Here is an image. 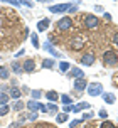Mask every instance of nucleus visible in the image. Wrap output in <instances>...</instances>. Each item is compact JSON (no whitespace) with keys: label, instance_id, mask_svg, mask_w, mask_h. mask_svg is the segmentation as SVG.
Segmentation results:
<instances>
[{"label":"nucleus","instance_id":"nucleus-20","mask_svg":"<svg viewBox=\"0 0 118 128\" xmlns=\"http://www.w3.org/2000/svg\"><path fill=\"white\" fill-rule=\"evenodd\" d=\"M10 68H12V71L15 74H20V72H22V64L17 62V61H14V62L10 64Z\"/></svg>","mask_w":118,"mask_h":128},{"label":"nucleus","instance_id":"nucleus-21","mask_svg":"<svg viewBox=\"0 0 118 128\" xmlns=\"http://www.w3.org/2000/svg\"><path fill=\"white\" fill-rule=\"evenodd\" d=\"M68 69H71V64L66 62V61H61L59 62V71L61 72H68Z\"/></svg>","mask_w":118,"mask_h":128},{"label":"nucleus","instance_id":"nucleus-37","mask_svg":"<svg viewBox=\"0 0 118 128\" xmlns=\"http://www.w3.org/2000/svg\"><path fill=\"white\" fill-rule=\"evenodd\" d=\"M8 4H12V5H22V2H20V0H10V2H8Z\"/></svg>","mask_w":118,"mask_h":128},{"label":"nucleus","instance_id":"nucleus-16","mask_svg":"<svg viewBox=\"0 0 118 128\" xmlns=\"http://www.w3.org/2000/svg\"><path fill=\"white\" fill-rule=\"evenodd\" d=\"M103 101L106 103V104H113V103L116 101V100H115V94H113V93H103Z\"/></svg>","mask_w":118,"mask_h":128},{"label":"nucleus","instance_id":"nucleus-9","mask_svg":"<svg viewBox=\"0 0 118 128\" xmlns=\"http://www.w3.org/2000/svg\"><path fill=\"white\" fill-rule=\"evenodd\" d=\"M49 26H51V19H49V17H47V19H42V20L37 22V30L46 32L47 29H49Z\"/></svg>","mask_w":118,"mask_h":128},{"label":"nucleus","instance_id":"nucleus-27","mask_svg":"<svg viewBox=\"0 0 118 128\" xmlns=\"http://www.w3.org/2000/svg\"><path fill=\"white\" fill-rule=\"evenodd\" d=\"M30 40H32V46L37 49V47H40V44H39V37H37V34H32L30 36Z\"/></svg>","mask_w":118,"mask_h":128},{"label":"nucleus","instance_id":"nucleus-32","mask_svg":"<svg viewBox=\"0 0 118 128\" xmlns=\"http://www.w3.org/2000/svg\"><path fill=\"white\" fill-rule=\"evenodd\" d=\"M100 118H101V120H106V118H108V111H106V110H100Z\"/></svg>","mask_w":118,"mask_h":128},{"label":"nucleus","instance_id":"nucleus-5","mask_svg":"<svg viewBox=\"0 0 118 128\" xmlns=\"http://www.w3.org/2000/svg\"><path fill=\"white\" fill-rule=\"evenodd\" d=\"M71 27H72V20L69 19V17H62V19L58 22V29L61 32L62 30H71Z\"/></svg>","mask_w":118,"mask_h":128},{"label":"nucleus","instance_id":"nucleus-28","mask_svg":"<svg viewBox=\"0 0 118 128\" xmlns=\"http://www.w3.org/2000/svg\"><path fill=\"white\" fill-rule=\"evenodd\" d=\"M66 120H68V115H66V113H59V115L56 116V122L58 123H64Z\"/></svg>","mask_w":118,"mask_h":128},{"label":"nucleus","instance_id":"nucleus-31","mask_svg":"<svg viewBox=\"0 0 118 128\" xmlns=\"http://www.w3.org/2000/svg\"><path fill=\"white\" fill-rule=\"evenodd\" d=\"M27 120H30V122H36V120H37V111H30V113L27 115Z\"/></svg>","mask_w":118,"mask_h":128},{"label":"nucleus","instance_id":"nucleus-13","mask_svg":"<svg viewBox=\"0 0 118 128\" xmlns=\"http://www.w3.org/2000/svg\"><path fill=\"white\" fill-rule=\"evenodd\" d=\"M69 74H71L74 79H83V78H84V72L79 69V68H71V72H69Z\"/></svg>","mask_w":118,"mask_h":128},{"label":"nucleus","instance_id":"nucleus-36","mask_svg":"<svg viewBox=\"0 0 118 128\" xmlns=\"http://www.w3.org/2000/svg\"><path fill=\"white\" fill-rule=\"evenodd\" d=\"M39 111H42V113H47L46 104H42V103H39Z\"/></svg>","mask_w":118,"mask_h":128},{"label":"nucleus","instance_id":"nucleus-35","mask_svg":"<svg viewBox=\"0 0 118 128\" xmlns=\"http://www.w3.org/2000/svg\"><path fill=\"white\" fill-rule=\"evenodd\" d=\"M62 111H64L66 115H68L69 111H72V104H69V106H62Z\"/></svg>","mask_w":118,"mask_h":128},{"label":"nucleus","instance_id":"nucleus-6","mask_svg":"<svg viewBox=\"0 0 118 128\" xmlns=\"http://www.w3.org/2000/svg\"><path fill=\"white\" fill-rule=\"evenodd\" d=\"M22 71H24V72H29V74L34 72V71H36V61H34V59H26L24 64H22Z\"/></svg>","mask_w":118,"mask_h":128},{"label":"nucleus","instance_id":"nucleus-7","mask_svg":"<svg viewBox=\"0 0 118 128\" xmlns=\"http://www.w3.org/2000/svg\"><path fill=\"white\" fill-rule=\"evenodd\" d=\"M86 88H88V81H86L84 78H83V79H76V81H74V91L83 93V91H86Z\"/></svg>","mask_w":118,"mask_h":128},{"label":"nucleus","instance_id":"nucleus-1","mask_svg":"<svg viewBox=\"0 0 118 128\" xmlns=\"http://www.w3.org/2000/svg\"><path fill=\"white\" fill-rule=\"evenodd\" d=\"M103 62L106 66H116L118 64V56L115 51H105L103 52Z\"/></svg>","mask_w":118,"mask_h":128},{"label":"nucleus","instance_id":"nucleus-10","mask_svg":"<svg viewBox=\"0 0 118 128\" xmlns=\"http://www.w3.org/2000/svg\"><path fill=\"white\" fill-rule=\"evenodd\" d=\"M8 96H10V98H14V100L17 101V100H20V98H22V93H20V90L17 88V86H12V88L8 90Z\"/></svg>","mask_w":118,"mask_h":128},{"label":"nucleus","instance_id":"nucleus-19","mask_svg":"<svg viewBox=\"0 0 118 128\" xmlns=\"http://www.w3.org/2000/svg\"><path fill=\"white\" fill-rule=\"evenodd\" d=\"M59 100L62 101V104L64 106H69V104H72V98L69 94H62V96H59Z\"/></svg>","mask_w":118,"mask_h":128},{"label":"nucleus","instance_id":"nucleus-3","mask_svg":"<svg viewBox=\"0 0 118 128\" xmlns=\"http://www.w3.org/2000/svg\"><path fill=\"white\" fill-rule=\"evenodd\" d=\"M72 2H68V4H58V5H51L49 7V12L52 14H62V12H68L71 8Z\"/></svg>","mask_w":118,"mask_h":128},{"label":"nucleus","instance_id":"nucleus-2","mask_svg":"<svg viewBox=\"0 0 118 128\" xmlns=\"http://www.w3.org/2000/svg\"><path fill=\"white\" fill-rule=\"evenodd\" d=\"M86 91H88V94H90V96H100V94L105 93V91H103V84H101V83H88Z\"/></svg>","mask_w":118,"mask_h":128},{"label":"nucleus","instance_id":"nucleus-14","mask_svg":"<svg viewBox=\"0 0 118 128\" xmlns=\"http://www.w3.org/2000/svg\"><path fill=\"white\" fill-rule=\"evenodd\" d=\"M46 98H47V101H49V103H56L59 100V94H58V91L51 90V91H47V93H46Z\"/></svg>","mask_w":118,"mask_h":128},{"label":"nucleus","instance_id":"nucleus-23","mask_svg":"<svg viewBox=\"0 0 118 128\" xmlns=\"http://www.w3.org/2000/svg\"><path fill=\"white\" fill-rule=\"evenodd\" d=\"M8 69H7L5 66H0V79H8Z\"/></svg>","mask_w":118,"mask_h":128},{"label":"nucleus","instance_id":"nucleus-26","mask_svg":"<svg viewBox=\"0 0 118 128\" xmlns=\"http://www.w3.org/2000/svg\"><path fill=\"white\" fill-rule=\"evenodd\" d=\"M8 98H10V96L7 94V93H2V94H0V106L8 104Z\"/></svg>","mask_w":118,"mask_h":128},{"label":"nucleus","instance_id":"nucleus-18","mask_svg":"<svg viewBox=\"0 0 118 128\" xmlns=\"http://www.w3.org/2000/svg\"><path fill=\"white\" fill-rule=\"evenodd\" d=\"M24 108H26V103H24V101H20V100L14 101V104H12V110H14V111H22Z\"/></svg>","mask_w":118,"mask_h":128},{"label":"nucleus","instance_id":"nucleus-34","mask_svg":"<svg viewBox=\"0 0 118 128\" xmlns=\"http://www.w3.org/2000/svg\"><path fill=\"white\" fill-rule=\"evenodd\" d=\"M81 122H83V120H72V122L69 123V126H71V128H76L78 125H81Z\"/></svg>","mask_w":118,"mask_h":128},{"label":"nucleus","instance_id":"nucleus-40","mask_svg":"<svg viewBox=\"0 0 118 128\" xmlns=\"http://www.w3.org/2000/svg\"><path fill=\"white\" fill-rule=\"evenodd\" d=\"M19 126H20L19 122H15V123H12V125H10V128H19Z\"/></svg>","mask_w":118,"mask_h":128},{"label":"nucleus","instance_id":"nucleus-29","mask_svg":"<svg viewBox=\"0 0 118 128\" xmlns=\"http://www.w3.org/2000/svg\"><path fill=\"white\" fill-rule=\"evenodd\" d=\"M30 96H32V100H36V101H37L40 96H42V91H40V90H34L32 93H30Z\"/></svg>","mask_w":118,"mask_h":128},{"label":"nucleus","instance_id":"nucleus-24","mask_svg":"<svg viewBox=\"0 0 118 128\" xmlns=\"http://www.w3.org/2000/svg\"><path fill=\"white\" fill-rule=\"evenodd\" d=\"M46 108H47V113H58V104L56 103H47Z\"/></svg>","mask_w":118,"mask_h":128},{"label":"nucleus","instance_id":"nucleus-8","mask_svg":"<svg viewBox=\"0 0 118 128\" xmlns=\"http://www.w3.org/2000/svg\"><path fill=\"white\" fill-rule=\"evenodd\" d=\"M93 62H94V54L93 52H86L84 56L81 58V64L83 66H91Z\"/></svg>","mask_w":118,"mask_h":128},{"label":"nucleus","instance_id":"nucleus-25","mask_svg":"<svg viewBox=\"0 0 118 128\" xmlns=\"http://www.w3.org/2000/svg\"><path fill=\"white\" fill-rule=\"evenodd\" d=\"M100 128H116V125L113 122H110V120H103V123L100 125Z\"/></svg>","mask_w":118,"mask_h":128},{"label":"nucleus","instance_id":"nucleus-38","mask_svg":"<svg viewBox=\"0 0 118 128\" xmlns=\"http://www.w3.org/2000/svg\"><path fill=\"white\" fill-rule=\"evenodd\" d=\"M113 46H116V47H118V32L113 36Z\"/></svg>","mask_w":118,"mask_h":128},{"label":"nucleus","instance_id":"nucleus-15","mask_svg":"<svg viewBox=\"0 0 118 128\" xmlns=\"http://www.w3.org/2000/svg\"><path fill=\"white\" fill-rule=\"evenodd\" d=\"M90 108H91V104L86 103V101L78 103V104H72V111H81V110H90Z\"/></svg>","mask_w":118,"mask_h":128},{"label":"nucleus","instance_id":"nucleus-4","mask_svg":"<svg viewBox=\"0 0 118 128\" xmlns=\"http://www.w3.org/2000/svg\"><path fill=\"white\" fill-rule=\"evenodd\" d=\"M98 26H100V19L96 15L90 14V15L84 17V27L86 29H94V27H98Z\"/></svg>","mask_w":118,"mask_h":128},{"label":"nucleus","instance_id":"nucleus-43","mask_svg":"<svg viewBox=\"0 0 118 128\" xmlns=\"http://www.w3.org/2000/svg\"><path fill=\"white\" fill-rule=\"evenodd\" d=\"M0 12H2V8H0Z\"/></svg>","mask_w":118,"mask_h":128},{"label":"nucleus","instance_id":"nucleus-12","mask_svg":"<svg viewBox=\"0 0 118 128\" xmlns=\"http://www.w3.org/2000/svg\"><path fill=\"white\" fill-rule=\"evenodd\" d=\"M42 47H44V51H47L49 54H51V56H54V58H61L59 51H56V49H54V47H52V44H49V42H47V44H44Z\"/></svg>","mask_w":118,"mask_h":128},{"label":"nucleus","instance_id":"nucleus-33","mask_svg":"<svg viewBox=\"0 0 118 128\" xmlns=\"http://www.w3.org/2000/svg\"><path fill=\"white\" fill-rule=\"evenodd\" d=\"M91 118H93V111H86L84 115H83V118H81V120L84 122V120H91Z\"/></svg>","mask_w":118,"mask_h":128},{"label":"nucleus","instance_id":"nucleus-17","mask_svg":"<svg viewBox=\"0 0 118 128\" xmlns=\"http://www.w3.org/2000/svg\"><path fill=\"white\" fill-rule=\"evenodd\" d=\"M26 106L30 111H36V110H39V101H36V100H29V101L26 103Z\"/></svg>","mask_w":118,"mask_h":128},{"label":"nucleus","instance_id":"nucleus-11","mask_svg":"<svg viewBox=\"0 0 118 128\" xmlns=\"http://www.w3.org/2000/svg\"><path fill=\"white\" fill-rule=\"evenodd\" d=\"M84 47V40H81L79 37H74L71 40V49H76V51H79V49H83Z\"/></svg>","mask_w":118,"mask_h":128},{"label":"nucleus","instance_id":"nucleus-41","mask_svg":"<svg viewBox=\"0 0 118 128\" xmlns=\"http://www.w3.org/2000/svg\"><path fill=\"white\" fill-rule=\"evenodd\" d=\"M94 10H96V12H101V10H103V7H101V5H96V7H94Z\"/></svg>","mask_w":118,"mask_h":128},{"label":"nucleus","instance_id":"nucleus-39","mask_svg":"<svg viewBox=\"0 0 118 128\" xmlns=\"http://www.w3.org/2000/svg\"><path fill=\"white\" fill-rule=\"evenodd\" d=\"M24 54H26V51L22 49V51H19V52H17V54H15V58H20V56H24Z\"/></svg>","mask_w":118,"mask_h":128},{"label":"nucleus","instance_id":"nucleus-22","mask_svg":"<svg viewBox=\"0 0 118 128\" xmlns=\"http://www.w3.org/2000/svg\"><path fill=\"white\" fill-rule=\"evenodd\" d=\"M54 59H44V61H42V68H44V69H51V68H54Z\"/></svg>","mask_w":118,"mask_h":128},{"label":"nucleus","instance_id":"nucleus-42","mask_svg":"<svg viewBox=\"0 0 118 128\" xmlns=\"http://www.w3.org/2000/svg\"><path fill=\"white\" fill-rule=\"evenodd\" d=\"M105 19H106V20H112V15H110L108 12H105Z\"/></svg>","mask_w":118,"mask_h":128},{"label":"nucleus","instance_id":"nucleus-30","mask_svg":"<svg viewBox=\"0 0 118 128\" xmlns=\"http://www.w3.org/2000/svg\"><path fill=\"white\" fill-rule=\"evenodd\" d=\"M8 111H10V106H8V104H4V106H0V116H5Z\"/></svg>","mask_w":118,"mask_h":128}]
</instances>
